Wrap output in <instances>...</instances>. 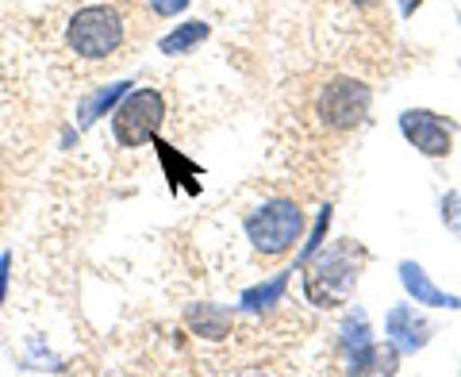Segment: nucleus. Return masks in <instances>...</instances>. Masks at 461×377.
<instances>
[{
  "mask_svg": "<svg viewBox=\"0 0 461 377\" xmlns=\"http://www.w3.org/2000/svg\"><path fill=\"white\" fill-rule=\"evenodd\" d=\"M357 285V251L354 246H330L315 254L304 273V293L320 308H339Z\"/></svg>",
  "mask_w": 461,
  "mask_h": 377,
  "instance_id": "f257e3e1",
  "label": "nucleus"
},
{
  "mask_svg": "<svg viewBox=\"0 0 461 377\" xmlns=\"http://www.w3.org/2000/svg\"><path fill=\"white\" fill-rule=\"evenodd\" d=\"M300 235H304V212L293 200H269V205L247 216V239L266 258L288 254L300 243Z\"/></svg>",
  "mask_w": 461,
  "mask_h": 377,
  "instance_id": "f03ea898",
  "label": "nucleus"
},
{
  "mask_svg": "<svg viewBox=\"0 0 461 377\" xmlns=\"http://www.w3.org/2000/svg\"><path fill=\"white\" fill-rule=\"evenodd\" d=\"M66 42L77 58H89V62H100L120 51L123 42V20L112 5H89L81 8L66 27Z\"/></svg>",
  "mask_w": 461,
  "mask_h": 377,
  "instance_id": "7ed1b4c3",
  "label": "nucleus"
},
{
  "mask_svg": "<svg viewBox=\"0 0 461 377\" xmlns=\"http://www.w3.org/2000/svg\"><path fill=\"white\" fill-rule=\"evenodd\" d=\"M162 120H166V97L158 89H135L112 112V135L120 147H142V143L158 135Z\"/></svg>",
  "mask_w": 461,
  "mask_h": 377,
  "instance_id": "20e7f679",
  "label": "nucleus"
},
{
  "mask_svg": "<svg viewBox=\"0 0 461 377\" xmlns=\"http://www.w3.org/2000/svg\"><path fill=\"white\" fill-rule=\"evenodd\" d=\"M366 112H369V89L354 78H335L320 93V120L327 127H335V132L357 127L366 120Z\"/></svg>",
  "mask_w": 461,
  "mask_h": 377,
  "instance_id": "39448f33",
  "label": "nucleus"
},
{
  "mask_svg": "<svg viewBox=\"0 0 461 377\" xmlns=\"http://www.w3.org/2000/svg\"><path fill=\"white\" fill-rule=\"evenodd\" d=\"M400 132L415 151L427 154V158H446L450 147H454L450 124H446L438 112H427V108H408L403 112L400 115Z\"/></svg>",
  "mask_w": 461,
  "mask_h": 377,
  "instance_id": "423d86ee",
  "label": "nucleus"
},
{
  "mask_svg": "<svg viewBox=\"0 0 461 377\" xmlns=\"http://www.w3.org/2000/svg\"><path fill=\"white\" fill-rule=\"evenodd\" d=\"M384 331H388V343L396 346V351L403 354H415V351H423V346L430 343V327L423 316H415L411 304H396L393 312H388V320H384Z\"/></svg>",
  "mask_w": 461,
  "mask_h": 377,
  "instance_id": "0eeeda50",
  "label": "nucleus"
},
{
  "mask_svg": "<svg viewBox=\"0 0 461 377\" xmlns=\"http://www.w3.org/2000/svg\"><path fill=\"white\" fill-rule=\"evenodd\" d=\"M400 281H403V289H408V297L415 304H427V308H461V300L430 281L420 262H400Z\"/></svg>",
  "mask_w": 461,
  "mask_h": 377,
  "instance_id": "6e6552de",
  "label": "nucleus"
},
{
  "mask_svg": "<svg viewBox=\"0 0 461 377\" xmlns=\"http://www.w3.org/2000/svg\"><path fill=\"white\" fill-rule=\"evenodd\" d=\"M288 273H293V270H285V273H273L269 281H262V285L247 289V293H242V308H250V312H262V308H273V304H281L285 289H288Z\"/></svg>",
  "mask_w": 461,
  "mask_h": 377,
  "instance_id": "1a4fd4ad",
  "label": "nucleus"
},
{
  "mask_svg": "<svg viewBox=\"0 0 461 377\" xmlns=\"http://www.w3.org/2000/svg\"><path fill=\"white\" fill-rule=\"evenodd\" d=\"M208 39V23H200V20H189V23H181V27H173V32L158 42L162 47V54H189L196 42H204Z\"/></svg>",
  "mask_w": 461,
  "mask_h": 377,
  "instance_id": "9d476101",
  "label": "nucleus"
},
{
  "mask_svg": "<svg viewBox=\"0 0 461 377\" xmlns=\"http://www.w3.org/2000/svg\"><path fill=\"white\" fill-rule=\"evenodd\" d=\"M127 89H131V85H108V89H100L93 100H85L81 105V112H77V127H89V124H96L100 120V112H108L115 100H123L127 97Z\"/></svg>",
  "mask_w": 461,
  "mask_h": 377,
  "instance_id": "9b49d317",
  "label": "nucleus"
},
{
  "mask_svg": "<svg viewBox=\"0 0 461 377\" xmlns=\"http://www.w3.org/2000/svg\"><path fill=\"white\" fill-rule=\"evenodd\" d=\"M189 324L200 331V336H208V339H223L227 331H230L227 312H220V308H208V304H200V312H193V316H189Z\"/></svg>",
  "mask_w": 461,
  "mask_h": 377,
  "instance_id": "f8f14e48",
  "label": "nucleus"
},
{
  "mask_svg": "<svg viewBox=\"0 0 461 377\" xmlns=\"http://www.w3.org/2000/svg\"><path fill=\"white\" fill-rule=\"evenodd\" d=\"M327 224H330V208H323L320 212V220H315V231H312V243L300 251V262H308V258L320 251V243H323V235H327Z\"/></svg>",
  "mask_w": 461,
  "mask_h": 377,
  "instance_id": "ddd939ff",
  "label": "nucleus"
},
{
  "mask_svg": "<svg viewBox=\"0 0 461 377\" xmlns=\"http://www.w3.org/2000/svg\"><path fill=\"white\" fill-rule=\"evenodd\" d=\"M147 5H150V12H154V16L169 20V16H181V12L189 8L193 0H147Z\"/></svg>",
  "mask_w": 461,
  "mask_h": 377,
  "instance_id": "4468645a",
  "label": "nucleus"
},
{
  "mask_svg": "<svg viewBox=\"0 0 461 377\" xmlns=\"http://www.w3.org/2000/svg\"><path fill=\"white\" fill-rule=\"evenodd\" d=\"M8 270H12V254H0V308H5V293H8Z\"/></svg>",
  "mask_w": 461,
  "mask_h": 377,
  "instance_id": "2eb2a0df",
  "label": "nucleus"
},
{
  "mask_svg": "<svg viewBox=\"0 0 461 377\" xmlns=\"http://www.w3.org/2000/svg\"><path fill=\"white\" fill-rule=\"evenodd\" d=\"M420 5H423V0H400V12H403V16H411Z\"/></svg>",
  "mask_w": 461,
  "mask_h": 377,
  "instance_id": "dca6fc26",
  "label": "nucleus"
},
{
  "mask_svg": "<svg viewBox=\"0 0 461 377\" xmlns=\"http://www.w3.org/2000/svg\"><path fill=\"white\" fill-rule=\"evenodd\" d=\"M354 5H362V8H373V5H377V0H354Z\"/></svg>",
  "mask_w": 461,
  "mask_h": 377,
  "instance_id": "f3484780",
  "label": "nucleus"
}]
</instances>
